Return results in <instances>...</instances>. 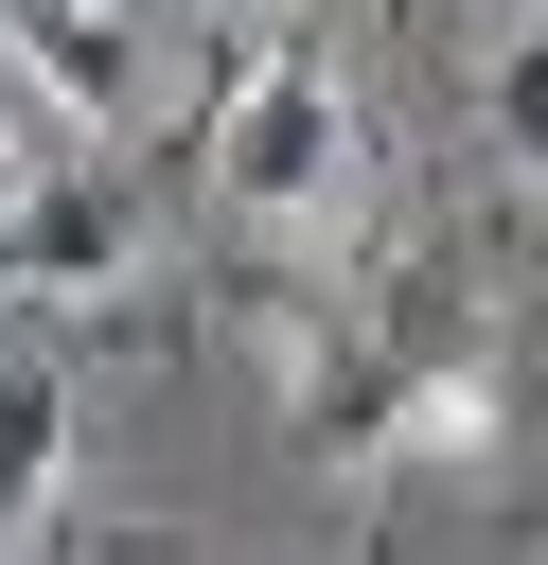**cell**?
Masks as SVG:
<instances>
[{
	"instance_id": "cell-1",
	"label": "cell",
	"mask_w": 548,
	"mask_h": 565,
	"mask_svg": "<svg viewBox=\"0 0 548 565\" xmlns=\"http://www.w3.org/2000/svg\"><path fill=\"white\" fill-rule=\"evenodd\" d=\"M212 212H247V230H354V71L301 18H265L230 53V88H212Z\"/></svg>"
},
{
	"instance_id": "cell-2",
	"label": "cell",
	"mask_w": 548,
	"mask_h": 565,
	"mask_svg": "<svg viewBox=\"0 0 548 565\" xmlns=\"http://www.w3.org/2000/svg\"><path fill=\"white\" fill-rule=\"evenodd\" d=\"M0 282H18V300H106V282H141V212H124V177H106V159L53 177V194L0 230Z\"/></svg>"
},
{
	"instance_id": "cell-3",
	"label": "cell",
	"mask_w": 548,
	"mask_h": 565,
	"mask_svg": "<svg viewBox=\"0 0 548 565\" xmlns=\"http://www.w3.org/2000/svg\"><path fill=\"white\" fill-rule=\"evenodd\" d=\"M0 53H18V71L88 124V141L141 106V35H124V0H0Z\"/></svg>"
},
{
	"instance_id": "cell-4",
	"label": "cell",
	"mask_w": 548,
	"mask_h": 565,
	"mask_svg": "<svg viewBox=\"0 0 548 565\" xmlns=\"http://www.w3.org/2000/svg\"><path fill=\"white\" fill-rule=\"evenodd\" d=\"M53 477H71V371L53 353H0V530L53 512Z\"/></svg>"
},
{
	"instance_id": "cell-5",
	"label": "cell",
	"mask_w": 548,
	"mask_h": 565,
	"mask_svg": "<svg viewBox=\"0 0 548 565\" xmlns=\"http://www.w3.org/2000/svg\"><path fill=\"white\" fill-rule=\"evenodd\" d=\"M371 441H389V459H477V441H495V371H424Z\"/></svg>"
},
{
	"instance_id": "cell-6",
	"label": "cell",
	"mask_w": 548,
	"mask_h": 565,
	"mask_svg": "<svg viewBox=\"0 0 548 565\" xmlns=\"http://www.w3.org/2000/svg\"><path fill=\"white\" fill-rule=\"evenodd\" d=\"M495 141L548 177V35H530V53H495Z\"/></svg>"
}]
</instances>
